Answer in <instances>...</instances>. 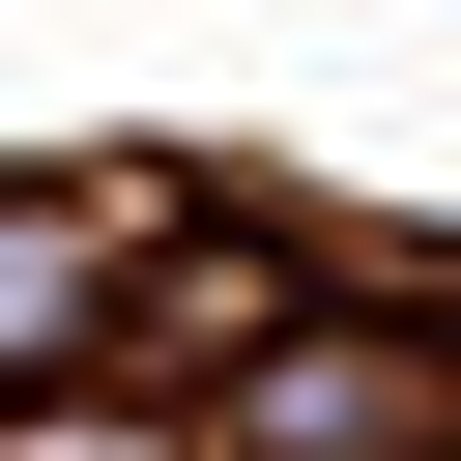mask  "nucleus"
<instances>
[{
    "mask_svg": "<svg viewBox=\"0 0 461 461\" xmlns=\"http://www.w3.org/2000/svg\"><path fill=\"white\" fill-rule=\"evenodd\" d=\"M173 202H202V173H144V144H29V173H0V403H29V432L115 375V288H144Z\"/></svg>",
    "mask_w": 461,
    "mask_h": 461,
    "instance_id": "f257e3e1",
    "label": "nucleus"
}]
</instances>
